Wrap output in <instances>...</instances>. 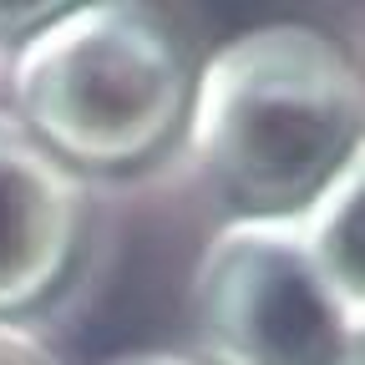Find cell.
<instances>
[{"instance_id":"52a82bcc","label":"cell","mask_w":365,"mask_h":365,"mask_svg":"<svg viewBox=\"0 0 365 365\" xmlns=\"http://www.w3.org/2000/svg\"><path fill=\"white\" fill-rule=\"evenodd\" d=\"M107 365H203V360H188V355H112Z\"/></svg>"},{"instance_id":"3957f363","label":"cell","mask_w":365,"mask_h":365,"mask_svg":"<svg viewBox=\"0 0 365 365\" xmlns=\"http://www.w3.org/2000/svg\"><path fill=\"white\" fill-rule=\"evenodd\" d=\"M193 325L203 365H345L365 340V319L319 279L294 218H239L203 249Z\"/></svg>"},{"instance_id":"7a4b0ae2","label":"cell","mask_w":365,"mask_h":365,"mask_svg":"<svg viewBox=\"0 0 365 365\" xmlns=\"http://www.w3.org/2000/svg\"><path fill=\"white\" fill-rule=\"evenodd\" d=\"M198 61L153 6H61L11 61L16 122L61 168L132 173L188 132Z\"/></svg>"},{"instance_id":"5b68a950","label":"cell","mask_w":365,"mask_h":365,"mask_svg":"<svg viewBox=\"0 0 365 365\" xmlns=\"http://www.w3.org/2000/svg\"><path fill=\"white\" fill-rule=\"evenodd\" d=\"M360 218H365L360 163L345 168L330 188L309 203V213L294 218L299 239L309 249V264L319 269V279L330 284V294L355 319H365V239H360Z\"/></svg>"},{"instance_id":"ba28073f","label":"cell","mask_w":365,"mask_h":365,"mask_svg":"<svg viewBox=\"0 0 365 365\" xmlns=\"http://www.w3.org/2000/svg\"><path fill=\"white\" fill-rule=\"evenodd\" d=\"M345 365H360V355H355V360H345Z\"/></svg>"},{"instance_id":"277c9868","label":"cell","mask_w":365,"mask_h":365,"mask_svg":"<svg viewBox=\"0 0 365 365\" xmlns=\"http://www.w3.org/2000/svg\"><path fill=\"white\" fill-rule=\"evenodd\" d=\"M86 249V193L36 137L0 112V325L56 299Z\"/></svg>"},{"instance_id":"6da1fadb","label":"cell","mask_w":365,"mask_h":365,"mask_svg":"<svg viewBox=\"0 0 365 365\" xmlns=\"http://www.w3.org/2000/svg\"><path fill=\"white\" fill-rule=\"evenodd\" d=\"M360 112L365 91L345 46L274 21L198 61L188 137L239 218L289 223L360 163Z\"/></svg>"},{"instance_id":"8992f818","label":"cell","mask_w":365,"mask_h":365,"mask_svg":"<svg viewBox=\"0 0 365 365\" xmlns=\"http://www.w3.org/2000/svg\"><path fill=\"white\" fill-rule=\"evenodd\" d=\"M0 365H51V355L36 340H26L16 325H0Z\"/></svg>"}]
</instances>
